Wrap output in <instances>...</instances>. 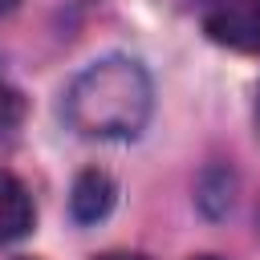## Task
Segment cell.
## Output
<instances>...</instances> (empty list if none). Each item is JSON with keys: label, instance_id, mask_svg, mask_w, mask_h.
Instances as JSON below:
<instances>
[{"label": "cell", "instance_id": "1", "mask_svg": "<svg viewBox=\"0 0 260 260\" xmlns=\"http://www.w3.org/2000/svg\"><path fill=\"white\" fill-rule=\"evenodd\" d=\"M154 114V81L134 57H98L65 89V122L81 138H138Z\"/></svg>", "mask_w": 260, "mask_h": 260}, {"label": "cell", "instance_id": "2", "mask_svg": "<svg viewBox=\"0 0 260 260\" xmlns=\"http://www.w3.org/2000/svg\"><path fill=\"white\" fill-rule=\"evenodd\" d=\"M203 28L215 45H228L236 53H260V0H240L207 12Z\"/></svg>", "mask_w": 260, "mask_h": 260}, {"label": "cell", "instance_id": "3", "mask_svg": "<svg viewBox=\"0 0 260 260\" xmlns=\"http://www.w3.org/2000/svg\"><path fill=\"white\" fill-rule=\"evenodd\" d=\"M114 203H118V183H114L106 171H98V167L81 171V175L73 179V187H69V215H73L77 223H98V219H106V215L114 211Z\"/></svg>", "mask_w": 260, "mask_h": 260}, {"label": "cell", "instance_id": "4", "mask_svg": "<svg viewBox=\"0 0 260 260\" xmlns=\"http://www.w3.org/2000/svg\"><path fill=\"white\" fill-rule=\"evenodd\" d=\"M32 219H37L32 195L24 191V183L16 175L0 171V244H12L20 236H28Z\"/></svg>", "mask_w": 260, "mask_h": 260}, {"label": "cell", "instance_id": "5", "mask_svg": "<svg viewBox=\"0 0 260 260\" xmlns=\"http://www.w3.org/2000/svg\"><path fill=\"white\" fill-rule=\"evenodd\" d=\"M20 118H24V98H20V89H12L8 81H0V130L16 126Z\"/></svg>", "mask_w": 260, "mask_h": 260}, {"label": "cell", "instance_id": "6", "mask_svg": "<svg viewBox=\"0 0 260 260\" xmlns=\"http://www.w3.org/2000/svg\"><path fill=\"white\" fill-rule=\"evenodd\" d=\"M93 260H146L142 252H102V256H93Z\"/></svg>", "mask_w": 260, "mask_h": 260}, {"label": "cell", "instance_id": "7", "mask_svg": "<svg viewBox=\"0 0 260 260\" xmlns=\"http://www.w3.org/2000/svg\"><path fill=\"white\" fill-rule=\"evenodd\" d=\"M16 4H20V0H0V12H12Z\"/></svg>", "mask_w": 260, "mask_h": 260}, {"label": "cell", "instance_id": "8", "mask_svg": "<svg viewBox=\"0 0 260 260\" xmlns=\"http://www.w3.org/2000/svg\"><path fill=\"white\" fill-rule=\"evenodd\" d=\"M191 260H223V256H191Z\"/></svg>", "mask_w": 260, "mask_h": 260}]
</instances>
